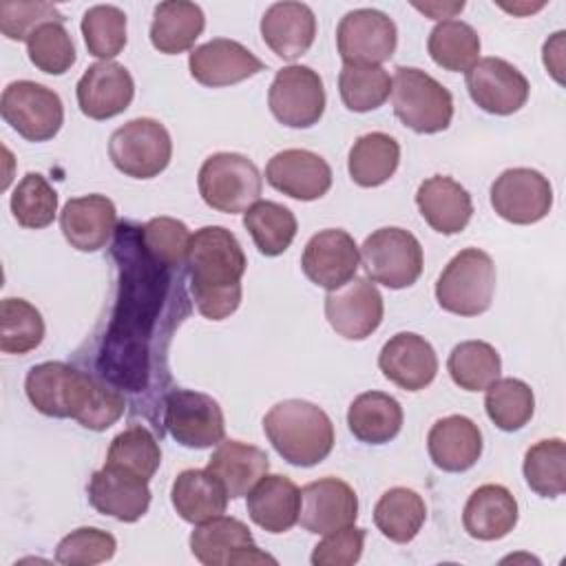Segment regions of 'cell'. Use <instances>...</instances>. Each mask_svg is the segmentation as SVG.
I'll return each instance as SVG.
<instances>
[{
  "mask_svg": "<svg viewBox=\"0 0 566 566\" xmlns=\"http://www.w3.org/2000/svg\"><path fill=\"white\" fill-rule=\"evenodd\" d=\"M564 31H557L551 40L544 42V66L551 71V75L557 82H564L562 77V69H564V60H562V51H564Z\"/></svg>",
  "mask_w": 566,
  "mask_h": 566,
  "instance_id": "f5cc1de1",
  "label": "cell"
},
{
  "mask_svg": "<svg viewBox=\"0 0 566 566\" xmlns=\"http://www.w3.org/2000/svg\"><path fill=\"white\" fill-rule=\"evenodd\" d=\"M338 91L349 111L369 113L387 102L391 93V77L382 66L345 64L338 75Z\"/></svg>",
  "mask_w": 566,
  "mask_h": 566,
  "instance_id": "ee69618b",
  "label": "cell"
},
{
  "mask_svg": "<svg viewBox=\"0 0 566 566\" xmlns=\"http://www.w3.org/2000/svg\"><path fill=\"white\" fill-rule=\"evenodd\" d=\"M71 418L91 431H104L113 427L126 411L124 396L108 387L102 378L77 369L73 391L69 400Z\"/></svg>",
  "mask_w": 566,
  "mask_h": 566,
  "instance_id": "d6a6232c",
  "label": "cell"
},
{
  "mask_svg": "<svg viewBox=\"0 0 566 566\" xmlns=\"http://www.w3.org/2000/svg\"><path fill=\"white\" fill-rule=\"evenodd\" d=\"M46 22H64V15L51 2H22V0H4L0 2V31L9 40H29V35L46 24Z\"/></svg>",
  "mask_w": 566,
  "mask_h": 566,
  "instance_id": "f907efd6",
  "label": "cell"
},
{
  "mask_svg": "<svg viewBox=\"0 0 566 566\" xmlns=\"http://www.w3.org/2000/svg\"><path fill=\"white\" fill-rule=\"evenodd\" d=\"M358 517L356 491L340 478H321L301 489L298 522L307 533L327 535L352 526Z\"/></svg>",
  "mask_w": 566,
  "mask_h": 566,
  "instance_id": "2e32d148",
  "label": "cell"
},
{
  "mask_svg": "<svg viewBox=\"0 0 566 566\" xmlns=\"http://www.w3.org/2000/svg\"><path fill=\"white\" fill-rule=\"evenodd\" d=\"M250 520L268 533H285L298 522L301 489L287 475H263L248 493Z\"/></svg>",
  "mask_w": 566,
  "mask_h": 566,
  "instance_id": "83f0119b",
  "label": "cell"
},
{
  "mask_svg": "<svg viewBox=\"0 0 566 566\" xmlns=\"http://www.w3.org/2000/svg\"><path fill=\"white\" fill-rule=\"evenodd\" d=\"M268 106L283 126H314L325 113V86L321 75L305 64L283 66L270 84Z\"/></svg>",
  "mask_w": 566,
  "mask_h": 566,
  "instance_id": "9c48e42d",
  "label": "cell"
},
{
  "mask_svg": "<svg viewBox=\"0 0 566 566\" xmlns=\"http://www.w3.org/2000/svg\"><path fill=\"white\" fill-rule=\"evenodd\" d=\"M164 424L188 449H208L223 440L226 420L219 402L201 391L175 389L166 396Z\"/></svg>",
  "mask_w": 566,
  "mask_h": 566,
  "instance_id": "8fae6325",
  "label": "cell"
},
{
  "mask_svg": "<svg viewBox=\"0 0 566 566\" xmlns=\"http://www.w3.org/2000/svg\"><path fill=\"white\" fill-rule=\"evenodd\" d=\"M484 391L486 416L497 429L517 431L533 418L535 394L524 380L497 378Z\"/></svg>",
  "mask_w": 566,
  "mask_h": 566,
  "instance_id": "ab89813d",
  "label": "cell"
},
{
  "mask_svg": "<svg viewBox=\"0 0 566 566\" xmlns=\"http://www.w3.org/2000/svg\"><path fill=\"white\" fill-rule=\"evenodd\" d=\"M226 489L230 500L243 497L268 473L270 458L263 449L241 440H221L206 467Z\"/></svg>",
  "mask_w": 566,
  "mask_h": 566,
  "instance_id": "f1b7e54d",
  "label": "cell"
},
{
  "mask_svg": "<svg viewBox=\"0 0 566 566\" xmlns=\"http://www.w3.org/2000/svg\"><path fill=\"white\" fill-rule=\"evenodd\" d=\"M117 210L104 195H84L69 199L60 212V230L71 248L80 252H97L115 232Z\"/></svg>",
  "mask_w": 566,
  "mask_h": 566,
  "instance_id": "603a6c76",
  "label": "cell"
},
{
  "mask_svg": "<svg viewBox=\"0 0 566 566\" xmlns=\"http://www.w3.org/2000/svg\"><path fill=\"white\" fill-rule=\"evenodd\" d=\"M190 239L186 223L172 217H155L142 228L146 254L164 268H179L188 259Z\"/></svg>",
  "mask_w": 566,
  "mask_h": 566,
  "instance_id": "c3c4849f",
  "label": "cell"
},
{
  "mask_svg": "<svg viewBox=\"0 0 566 566\" xmlns=\"http://www.w3.org/2000/svg\"><path fill=\"white\" fill-rule=\"evenodd\" d=\"M431 60L444 71H469L480 57V35L462 20H440L427 42Z\"/></svg>",
  "mask_w": 566,
  "mask_h": 566,
  "instance_id": "f35d334b",
  "label": "cell"
},
{
  "mask_svg": "<svg viewBox=\"0 0 566 566\" xmlns=\"http://www.w3.org/2000/svg\"><path fill=\"white\" fill-rule=\"evenodd\" d=\"M106 464L150 480L161 464V449L146 427L130 424L111 440Z\"/></svg>",
  "mask_w": 566,
  "mask_h": 566,
  "instance_id": "b9f144b4",
  "label": "cell"
},
{
  "mask_svg": "<svg viewBox=\"0 0 566 566\" xmlns=\"http://www.w3.org/2000/svg\"><path fill=\"white\" fill-rule=\"evenodd\" d=\"M75 374H77L75 367L60 360H46V363L33 365L24 380V391L29 402L44 416L71 418L69 400H71Z\"/></svg>",
  "mask_w": 566,
  "mask_h": 566,
  "instance_id": "d590c367",
  "label": "cell"
},
{
  "mask_svg": "<svg viewBox=\"0 0 566 566\" xmlns=\"http://www.w3.org/2000/svg\"><path fill=\"white\" fill-rule=\"evenodd\" d=\"M170 500L181 520L201 524L223 515L230 497L208 469H186L175 478Z\"/></svg>",
  "mask_w": 566,
  "mask_h": 566,
  "instance_id": "f546056e",
  "label": "cell"
},
{
  "mask_svg": "<svg viewBox=\"0 0 566 566\" xmlns=\"http://www.w3.org/2000/svg\"><path fill=\"white\" fill-rule=\"evenodd\" d=\"M524 480L542 497H557L566 491V444L562 438H546L528 447L524 455Z\"/></svg>",
  "mask_w": 566,
  "mask_h": 566,
  "instance_id": "60d3db41",
  "label": "cell"
},
{
  "mask_svg": "<svg viewBox=\"0 0 566 566\" xmlns=\"http://www.w3.org/2000/svg\"><path fill=\"white\" fill-rule=\"evenodd\" d=\"M263 431L276 453L294 467H314L334 447L329 416L318 405L301 398L276 402L263 418Z\"/></svg>",
  "mask_w": 566,
  "mask_h": 566,
  "instance_id": "7a4b0ae2",
  "label": "cell"
},
{
  "mask_svg": "<svg viewBox=\"0 0 566 566\" xmlns=\"http://www.w3.org/2000/svg\"><path fill=\"white\" fill-rule=\"evenodd\" d=\"M186 263L192 298L201 316L223 321L237 312L248 261L239 239L228 228H199L190 239Z\"/></svg>",
  "mask_w": 566,
  "mask_h": 566,
  "instance_id": "6da1fadb",
  "label": "cell"
},
{
  "mask_svg": "<svg viewBox=\"0 0 566 566\" xmlns=\"http://www.w3.org/2000/svg\"><path fill=\"white\" fill-rule=\"evenodd\" d=\"M27 53L35 69L49 75L66 73L75 62V44L64 22H46L27 40Z\"/></svg>",
  "mask_w": 566,
  "mask_h": 566,
  "instance_id": "7dc6e473",
  "label": "cell"
},
{
  "mask_svg": "<svg viewBox=\"0 0 566 566\" xmlns=\"http://www.w3.org/2000/svg\"><path fill=\"white\" fill-rule=\"evenodd\" d=\"M365 546V528L345 526L327 533L312 551L310 562L314 566H352L360 559Z\"/></svg>",
  "mask_w": 566,
  "mask_h": 566,
  "instance_id": "816d5d0a",
  "label": "cell"
},
{
  "mask_svg": "<svg viewBox=\"0 0 566 566\" xmlns=\"http://www.w3.org/2000/svg\"><path fill=\"white\" fill-rule=\"evenodd\" d=\"M2 119L27 142H46L57 135L64 122L60 95L38 82L18 80L2 91Z\"/></svg>",
  "mask_w": 566,
  "mask_h": 566,
  "instance_id": "ba28073f",
  "label": "cell"
},
{
  "mask_svg": "<svg viewBox=\"0 0 566 566\" xmlns=\"http://www.w3.org/2000/svg\"><path fill=\"white\" fill-rule=\"evenodd\" d=\"M451 380L464 391H484L500 378L502 358L486 340H464L455 345L447 360Z\"/></svg>",
  "mask_w": 566,
  "mask_h": 566,
  "instance_id": "74e56055",
  "label": "cell"
},
{
  "mask_svg": "<svg viewBox=\"0 0 566 566\" xmlns=\"http://www.w3.org/2000/svg\"><path fill=\"white\" fill-rule=\"evenodd\" d=\"M117 551V542L111 533L82 526L64 535L55 548V562L64 566H93L108 562Z\"/></svg>",
  "mask_w": 566,
  "mask_h": 566,
  "instance_id": "681fc988",
  "label": "cell"
},
{
  "mask_svg": "<svg viewBox=\"0 0 566 566\" xmlns=\"http://www.w3.org/2000/svg\"><path fill=\"white\" fill-rule=\"evenodd\" d=\"M261 38L274 55L296 60L310 51L316 38L314 11L303 2H274L261 18Z\"/></svg>",
  "mask_w": 566,
  "mask_h": 566,
  "instance_id": "484cf974",
  "label": "cell"
},
{
  "mask_svg": "<svg viewBox=\"0 0 566 566\" xmlns=\"http://www.w3.org/2000/svg\"><path fill=\"white\" fill-rule=\"evenodd\" d=\"M197 186L201 199L219 212H245L259 201L263 179L256 164L241 153H214L199 168Z\"/></svg>",
  "mask_w": 566,
  "mask_h": 566,
  "instance_id": "5b68a950",
  "label": "cell"
},
{
  "mask_svg": "<svg viewBox=\"0 0 566 566\" xmlns=\"http://www.w3.org/2000/svg\"><path fill=\"white\" fill-rule=\"evenodd\" d=\"M265 181L292 199L314 201L332 188V168L312 150L287 148L268 161Z\"/></svg>",
  "mask_w": 566,
  "mask_h": 566,
  "instance_id": "d6986e66",
  "label": "cell"
},
{
  "mask_svg": "<svg viewBox=\"0 0 566 566\" xmlns=\"http://www.w3.org/2000/svg\"><path fill=\"white\" fill-rule=\"evenodd\" d=\"M491 206L509 223L531 226L553 208V186L535 168H509L491 186Z\"/></svg>",
  "mask_w": 566,
  "mask_h": 566,
  "instance_id": "4fadbf2b",
  "label": "cell"
},
{
  "mask_svg": "<svg viewBox=\"0 0 566 566\" xmlns=\"http://www.w3.org/2000/svg\"><path fill=\"white\" fill-rule=\"evenodd\" d=\"M88 502L102 515L119 522H137L150 506L148 480L104 464L91 475Z\"/></svg>",
  "mask_w": 566,
  "mask_h": 566,
  "instance_id": "7402d4cb",
  "label": "cell"
},
{
  "mask_svg": "<svg viewBox=\"0 0 566 566\" xmlns=\"http://www.w3.org/2000/svg\"><path fill=\"white\" fill-rule=\"evenodd\" d=\"M358 252L367 276L389 290L409 287L422 274V245L405 228L374 230Z\"/></svg>",
  "mask_w": 566,
  "mask_h": 566,
  "instance_id": "52a82bcc",
  "label": "cell"
},
{
  "mask_svg": "<svg viewBox=\"0 0 566 566\" xmlns=\"http://www.w3.org/2000/svg\"><path fill=\"white\" fill-rule=\"evenodd\" d=\"M427 520L424 500L407 486H394L374 506L376 528L396 544L411 542Z\"/></svg>",
  "mask_w": 566,
  "mask_h": 566,
  "instance_id": "e575fe53",
  "label": "cell"
},
{
  "mask_svg": "<svg viewBox=\"0 0 566 566\" xmlns=\"http://www.w3.org/2000/svg\"><path fill=\"white\" fill-rule=\"evenodd\" d=\"M9 206L22 228L40 230L51 226L57 214V192L40 172H27L15 186Z\"/></svg>",
  "mask_w": 566,
  "mask_h": 566,
  "instance_id": "bcb514c9",
  "label": "cell"
},
{
  "mask_svg": "<svg viewBox=\"0 0 566 566\" xmlns=\"http://www.w3.org/2000/svg\"><path fill=\"white\" fill-rule=\"evenodd\" d=\"M378 367L396 387L405 391H420L433 382L438 374V356L424 336L400 332L382 345Z\"/></svg>",
  "mask_w": 566,
  "mask_h": 566,
  "instance_id": "ffe728a7",
  "label": "cell"
},
{
  "mask_svg": "<svg viewBox=\"0 0 566 566\" xmlns=\"http://www.w3.org/2000/svg\"><path fill=\"white\" fill-rule=\"evenodd\" d=\"M402 407L385 391H365L347 409V427L365 444H385L402 429Z\"/></svg>",
  "mask_w": 566,
  "mask_h": 566,
  "instance_id": "1f68e13d",
  "label": "cell"
},
{
  "mask_svg": "<svg viewBox=\"0 0 566 566\" xmlns=\"http://www.w3.org/2000/svg\"><path fill=\"white\" fill-rule=\"evenodd\" d=\"M495 292V263L478 248L460 250L436 281V301L458 316H478L491 307Z\"/></svg>",
  "mask_w": 566,
  "mask_h": 566,
  "instance_id": "3957f363",
  "label": "cell"
},
{
  "mask_svg": "<svg viewBox=\"0 0 566 566\" xmlns=\"http://www.w3.org/2000/svg\"><path fill=\"white\" fill-rule=\"evenodd\" d=\"M243 226L265 256L283 254L296 237L294 212L287 206L268 199H259L243 212Z\"/></svg>",
  "mask_w": 566,
  "mask_h": 566,
  "instance_id": "8d00e7d4",
  "label": "cell"
},
{
  "mask_svg": "<svg viewBox=\"0 0 566 566\" xmlns=\"http://www.w3.org/2000/svg\"><path fill=\"white\" fill-rule=\"evenodd\" d=\"M190 75L210 88L243 82L265 69V64L241 42L228 38H212L199 44L188 55Z\"/></svg>",
  "mask_w": 566,
  "mask_h": 566,
  "instance_id": "ac0fdd59",
  "label": "cell"
},
{
  "mask_svg": "<svg viewBox=\"0 0 566 566\" xmlns=\"http://www.w3.org/2000/svg\"><path fill=\"white\" fill-rule=\"evenodd\" d=\"M398 44L396 22L378 9H354L345 13L336 29V46L345 64L380 66Z\"/></svg>",
  "mask_w": 566,
  "mask_h": 566,
  "instance_id": "30bf717a",
  "label": "cell"
},
{
  "mask_svg": "<svg viewBox=\"0 0 566 566\" xmlns=\"http://www.w3.org/2000/svg\"><path fill=\"white\" fill-rule=\"evenodd\" d=\"M360 263V252L354 241V237L340 228H327L316 232L301 259V268L305 276L318 285L329 290H336L352 281L356 276Z\"/></svg>",
  "mask_w": 566,
  "mask_h": 566,
  "instance_id": "e0dca14e",
  "label": "cell"
},
{
  "mask_svg": "<svg viewBox=\"0 0 566 566\" xmlns=\"http://www.w3.org/2000/svg\"><path fill=\"white\" fill-rule=\"evenodd\" d=\"M44 338V318L35 305L24 298H4L0 303V349L4 354H27Z\"/></svg>",
  "mask_w": 566,
  "mask_h": 566,
  "instance_id": "7bdbcfd3",
  "label": "cell"
},
{
  "mask_svg": "<svg viewBox=\"0 0 566 566\" xmlns=\"http://www.w3.org/2000/svg\"><path fill=\"white\" fill-rule=\"evenodd\" d=\"M80 29L88 53L102 62H111L126 46V13L115 4L86 9Z\"/></svg>",
  "mask_w": 566,
  "mask_h": 566,
  "instance_id": "f6af8a7d",
  "label": "cell"
},
{
  "mask_svg": "<svg viewBox=\"0 0 566 566\" xmlns=\"http://www.w3.org/2000/svg\"><path fill=\"white\" fill-rule=\"evenodd\" d=\"M427 451L431 462L447 473L469 471L482 455V431L460 413L440 418L427 433Z\"/></svg>",
  "mask_w": 566,
  "mask_h": 566,
  "instance_id": "cb8c5ba5",
  "label": "cell"
},
{
  "mask_svg": "<svg viewBox=\"0 0 566 566\" xmlns=\"http://www.w3.org/2000/svg\"><path fill=\"white\" fill-rule=\"evenodd\" d=\"M396 117L411 130L431 135L447 130L453 119V95L436 77L416 66H398L391 77Z\"/></svg>",
  "mask_w": 566,
  "mask_h": 566,
  "instance_id": "277c9868",
  "label": "cell"
},
{
  "mask_svg": "<svg viewBox=\"0 0 566 566\" xmlns=\"http://www.w3.org/2000/svg\"><path fill=\"white\" fill-rule=\"evenodd\" d=\"M113 166L133 179H150L166 170L172 157L168 128L153 117H137L119 126L108 139Z\"/></svg>",
  "mask_w": 566,
  "mask_h": 566,
  "instance_id": "8992f818",
  "label": "cell"
},
{
  "mask_svg": "<svg viewBox=\"0 0 566 566\" xmlns=\"http://www.w3.org/2000/svg\"><path fill=\"white\" fill-rule=\"evenodd\" d=\"M206 27L199 4L188 0H166L155 7L150 22V42L159 53L177 55L197 42Z\"/></svg>",
  "mask_w": 566,
  "mask_h": 566,
  "instance_id": "4dcf8cb0",
  "label": "cell"
},
{
  "mask_svg": "<svg viewBox=\"0 0 566 566\" xmlns=\"http://www.w3.org/2000/svg\"><path fill=\"white\" fill-rule=\"evenodd\" d=\"M520 511L513 493L502 484L478 486L462 511L464 531L480 542H495L506 537L517 524Z\"/></svg>",
  "mask_w": 566,
  "mask_h": 566,
  "instance_id": "4316f807",
  "label": "cell"
},
{
  "mask_svg": "<svg viewBox=\"0 0 566 566\" xmlns=\"http://www.w3.org/2000/svg\"><path fill=\"white\" fill-rule=\"evenodd\" d=\"M467 91L471 99L491 115H513L528 99V80L502 57H482L467 71Z\"/></svg>",
  "mask_w": 566,
  "mask_h": 566,
  "instance_id": "9a60e30c",
  "label": "cell"
},
{
  "mask_svg": "<svg viewBox=\"0 0 566 566\" xmlns=\"http://www.w3.org/2000/svg\"><path fill=\"white\" fill-rule=\"evenodd\" d=\"M190 553L206 566H237V564H276V559L263 553L250 533V528L237 517H212L197 524L190 533Z\"/></svg>",
  "mask_w": 566,
  "mask_h": 566,
  "instance_id": "7c38bea8",
  "label": "cell"
},
{
  "mask_svg": "<svg viewBox=\"0 0 566 566\" xmlns=\"http://www.w3.org/2000/svg\"><path fill=\"white\" fill-rule=\"evenodd\" d=\"M416 206L422 219L440 234L462 232L473 214L471 195L460 181L447 175L424 179L416 190Z\"/></svg>",
  "mask_w": 566,
  "mask_h": 566,
  "instance_id": "d4e9b609",
  "label": "cell"
},
{
  "mask_svg": "<svg viewBox=\"0 0 566 566\" xmlns=\"http://www.w3.org/2000/svg\"><path fill=\"white\" fill-rule=\"evenodd\" d=\"M80 111L91 119H111L124 113L135 95V82L128 69L119 62H95L80 77L77 86Z\"/></svg>",
  "mask_w": 566,
  "mask_h": 566,
  "instance_id": "44dd1931",
  "label": "cell"
},
{
  "mask_svg": "<svg viewBox=\"0 0 566 566\" xmlns=\"http://www.w3.org/2000/svg\"><path fill=\"white\" fill-rule=\"evenodd\" d=\"M413 7L427 15H431L433 20H440V18H453V13L462 11L464 9V2H449V4H438V2H431V4H420V2H413Z\"/></svg>",
  "mask_w": 566,
  "mask_h": 566,
  "instance_id": "db71d44e",
  "label": "cell"
},
{
  "mask_svg": "<svg viewBox=\"0 0 566 566\" xmlns=\"http://www.w3.org/2000/svg\"><path fill=\"white\" fill-rule=\"evenodd\" d=\"M382 296L376 283L365 276H354L325 296V318L347 340L371 336L382 323Z\"/></svg>",
  "mask_w": 566,
  "mask_h": 566,
  "instance_id": "5bb4252c",
  "label": "cell"
},
{
  "mask_svg": "<svg viewBox=\"0 0 566 566\" xmlns=\"http://www.w3.org/2000/svg\"><path fill=\"white\" fill-rule=\"evenodd\" d=\"M400 164L398 142L380 130L360 135L349 148L347 170L354 184L363 188H376L394 177Z\"/></svg>",
  "mask_w": 566,
  "mask_h": 566,
  "instance_id": "836d02e7",
  "label": "cell"
}]
</instances>
